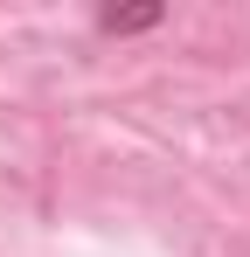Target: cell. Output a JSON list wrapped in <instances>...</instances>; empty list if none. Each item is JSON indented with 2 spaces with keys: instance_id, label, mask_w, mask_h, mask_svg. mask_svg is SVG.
Returning a JSON list of instances; mask_svg holds the SVG:
<instances>
[{
  "instance_id": "cell-1",
  "label": "cell",
  "mask_w": 250,
  "mask_h": 257,
  "mask_svg": "<svg viewBox=\"0 0 250 257\" xmlns=\"http://www.w3.org/2000/svg\"><path fill=\"white\" fill-rule=\"evenodd\" d=\"M160 21H167L160 0H146V7H97V35H146Z\"/></svg>"
}]
</instances>
